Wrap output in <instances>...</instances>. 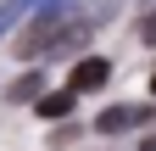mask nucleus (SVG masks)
Listing matches in <instances>:
<instances>
[{"mask_svg":"<svg viewBox=\"0 0 156 151\" xmlns=\"http://www.w3.org/2000/svg\"><path fill=\"white\" fill-rule=\"evenodd\" d=\"M73 23H78V11L67 6V0H45V6H34V23L17 34V50L23 56H45V50H56L67 39Z\"/></svg>","mask_w":156,"mask_h":151,"instance_id":"1","label":"nucleus"},{"mask_svg":"<svg viewBox=\"0 0 156 151\" xmlns=\"http://www.w3.org/2000/svg\"><path fill=\"white\" fill-rule=\"evenodd\" d=\"M145 118H156V106H106L101 118H95V129H101V134H123V129H140Z\"/></svg>","mask_w":156,"mask_h":151,"instance_id":"3","label":"nucleus"},{"mask_svg":"<svg viewBox=\"0 0 156 151\" xmlns=\"http://www.w3.org/2000/svg\"><path fill=\"white\" fill-rule=\"evenodd\" d=\"M140 39H145V45H156V11H145V23H140Z\"/></svg>","mask_w":156,"mask_h":151,"instance_id":"6","label":"nucleus"},{"mask_svg":"<svg viewBox=\"0 0 156 151\" xmlns=\"http://www.w3.org/2000/svg\"><path fill=\"white\" fill-rule=\"evenodd\" d=\"M6 95H11L17 106H23V101H39V95H45V73H39V67H34V73H23V79L6 90Z\"/></svg>","mask_w":156,"mask_h":151,"instance_id":"5","label":"nucleus"},{"mask_svg":"<svg viewBox=\"0 0 156 151\" xmlns=\"http://www.w3.org/2000/svg\"><path fill=\"white\" fill-rule=\"evenodd\" d=\"M106 79H112V62H106V56H78V67H73L67 90H78V95H89V90H101Z\"/></svg>","mask_w":156,"mask_h":151,"instance_id":"2","label":"nucleus"},{"mask_svg":"<svg viewBox=\"0 0 156 151\" xmlns=\"http://www.w3.org/2000/svg\"><path fill=\"white\" fill-rule=\"evenodd\" d=\"M73 106H78V90H56V95H39V101H34V112H39L45 123H62Z\"/></svg>","mask_w":156,"mask_h":151,"instance_id":"4","label":"nucleus"},{"mask_svg":"<svg viewBox=\"0 0 156 151\" xmlns=\"http://www.w3.org/2000/svg\"><path fill=\"white\" fill-rule=\"evenodd\" d=\"M151 95H156V73H151Z\"/></svg>","mask_w":156,"mask_h":151,"instance_id":"7","label":"nucleus"}]
</instances>
